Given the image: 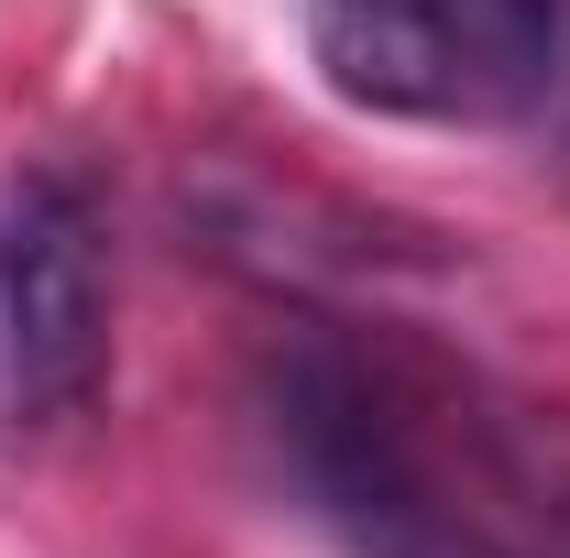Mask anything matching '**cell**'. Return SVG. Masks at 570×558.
Returning a JSON list of instances; mask_svg holds the SVG:
<instances>
[{"mask_svg":"<svg viewBox=\"0 0 570 558\" xmlns=\"http://www.w3.org/2000/svg\"><path fill=\"white\" fill-rule=\"evenodd\" d=\"M275 427H285V460H296L307 504L341 526L352 558H515L450 492L439 449L417 438L406 395L373 361H352V350H296L285 361V395H275Z\"/></svg>","mask_w":570,"mask_h":558,"instance_id":"cell-1","label":"cell"},{"mask_svg":"<svg viewBox=\"0 0 570 558\" xmlns=\"http://www.w3.org/2000/svg\"><path fill=\"white\" fill-rule=\"evenodd\" d=\"M318 77L384 121H515L560 88L570 0H318Z\"/></svg>","mask_w":570,"mask_h":558,"instance_id":"cell-2","label":"cell"},{"mask_svg":"<svg viewBox=\"0 0 570 558\" xmlns=\"http://www.w3.org/2000/svg\"><path fill=\"white\" fill-rule=\"evenodd\" d=\"M110 361V275L99 230L56 176L0 198V372H11V427H56L99 395Z\"/></svg>","mask_w":570,"mask_h":558,"instance_id":"cell-3","label":"cell"},{"mask_svg":"<svg viewBox=\"0 0 570 558\" xmlns=\"http://www.w3.org/2000/svg\"><path fill=\"white\" fill-rule=\"evenodd\" d=\"M0 427H11V372H0Z\"/></svg>","mask_w":570,"mask_h":558,"instance_id":"cell-4","label":"cell"}]
</instances>
